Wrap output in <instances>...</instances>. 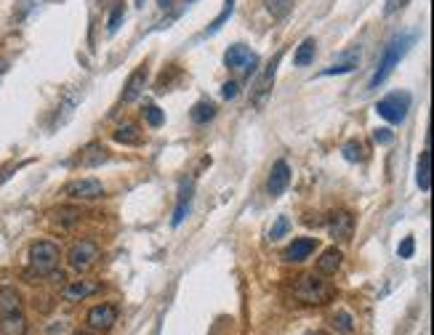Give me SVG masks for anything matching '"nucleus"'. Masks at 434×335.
I'll return each instance as SVG.
<instances>
[{
  "label": "nucleus",
  "instance_id": "2",
  "mask_svg": "<svg viewBox=\"0 0 434 335\" xmlns=\"http://www.w3.org/2000/svg\"><path fill=\"white\" fill-rule=\"evenodd\" d=\"M294 295L301 303L323 306V303L336 298V288H333L328 280L315 277V274H301V277H296V282H294Z\"/></svg>",
  "mask_w": 434,
  "mask_h": 335
},
{
  "label": "nucleus",
  "instance_id": "12",
  "mask_svg": "<svg viewBox=\"0 0 434 335\" xmlns=\"http://www.w3.org/2000/svg\"><path fill=\"white\" fill-rule=\"evenodd\" d=\"M360 64V48H349V51H344V54L338 56V59H333L330 64L320 72L323 77H330V75H347V72H352L355 67Z\"/></svg>",
  "mask_w": 434,
  "mask_h": 335
},
{
  "label": "nucleus",
  "instance_id": "21",
  "mask_svg": "<svg viewBox=\"0 0 434 335\" xmlns=\"http://www.w3.org/2000/svg\"><path fill=\"white\" fill-rule=\"evenodd\" d=\"M22 312V295L16 288H0V317Z\"/></svg>",
  "mask_w": 434,
  "mask_h": 335
},
{
  "label": "nucleus",
  "instance_id": "9",
  "mask_svg": "<svg viewBox=\"0 0 434 335\" xmlns=\"http://www.w3.org/2000/svg\"><path fill=\"white\" fill-rule=\"evenodd\" d=\"M328 232H330V237L338 239V242H349V239H352V232H355V216L347 213V210H336V213H330Z\"/></svg>",
  "mask_w": 434,
  "mask_h": 335
},
{
  "label": "nucleus",
  "instance_id": "16",
  "mask_svg": "<svg viewBox=\"0 0 434 335\" xmlns=\"http://www.w3.org/2000/svg\"><path fill=\"white\" fill-rule=\"evenodd\" d=\"M104 162H109V152L101 144H88L86 149L80 152V165L83 168H99Z\"/></svg>",
  "mask_w": 434,
  "mask_h": 335
},
{
  "label": "nucleus",
  "instance_id": "33",
  "mask_svg": "<svg viewBox=\"0 0 434 335\" xmlns=\"http://www.w3.org/2000/svg\"><path fill=\"white\" fill-rule=\"evenodd\" d=\"M413 250H416V242H413V237H405L397 253H400V259H413Z\"/></svg>",
  "mask_w": 434,
  "mask_h": 335
},
{
  "label": "nucleus",
  "instance_id": "10",
  "mask_svg": "<svg viewBox=\"0 0 434 335\" xmlns=\"http://www.w3.org/2000/svg\"><path fill=\"white\" fill-rule=\"evenodd\" d=\"M288 184H291V168H288V162L285 160H277L272 165L269 178H267V192H269L272 197H280L282 192L288 189Z\"/></svg>",
  "mask_w": 434,
  "mask_h": 335
},
{
  "label": "nucleus",
  "instance_id": "8",
  "mask_svg": "<svg viewBox=\"0 0 434 335\" xmlns=\"http://www.w3.org/2000/svg\"><path fill=\"white\" fill-rule=\"evenodd\" d=\"M104 195V186L96 178H75L65 186V197L69 200H96Z\"/></svg>",
  "mask_w": 434,
  "mask_h": 335
},
{
  "label": "nucleus",
  "instance_id": "13",
  "mask_svg": "<svg viewBox=\"0 0 434 335\" xmlns=\"http://www.w3.org/2000/svg\"><path fill=\"white\" fill-rule=\"evenodd\" d=\"M317 248V239L312 237H299L294 239L288 248H285V253H282V259L288 261V263H301V261H306L312 253H315Z\"/></svg>",
  "mask_w": 434,
  "mask_h": 335
},
{
  "label": "nucleus",
  "instance_id": "40",
  "mask_svg": "<svg viewBox=\"0 0 434 335\" xmlns=\"http://www.w3.org/2000/svg\"><path fill=\"white\" fill-rule=\"evenodd\" d=\"M77 335H91V333H77Z\"/></svg>",
  "mask_w": 434,
  "mask_h": 335
},
{
  "label": "nucleus",
  "instance_id": "39",
  "mask_svg": "<svg viewBox=\"0 0 434 335\" xmlns=\"http://www.w3.org/2000/svg\"><path fill=\"white\" fill-rule=\"evenodd\" d=\"M3 69H6V67H3V62H0V72H3Z\"/></svg>",
  "mask_w": 434,
  "mask_h": 335
},
{
  "label": "nucleus",
  "instance_id": "31",
  "mask_svg": "<svg viewBox=\"0 0 434 335\" xmlns=\"http://www.w3.org/2000/svg\"><path fill=\"white\" fill-rule=\"evenodd\" d=\"M341 152H344V160H349V162L362 160V144H360V141H347Z\"/></svg>",
  "mask_w": 434,
  "mask_h": 335
},
{
  "label": "nucleus",
  "instance_id": "20",
  "mask_svg": "<svg viewBox=\"0 0 434 335\" xmlns=\"http://www.w3.org/2000/svg\"><path fill=\"white\" fill-rule=\"evenodd\" d=\"M112 139L118 141V144H123V147H139L141 130L136 123H123V125H118V130L112 133Z\"/></svg>",
  "mask_w": 434,
  "mask_h": 335
},
{
  "label": "nucleus",
  "instance_id": "3",
  "mask_svg": "<svg viewBox=\"0 0 434 335\" xmlns=\"http://www.w3.org/2000/svg\"><path fill=\"white\" fill-rule=\"evenodd\" d=\"M62 259V250L51 239H38L30 245V269L35 274H54Z\"/></svg>",
  "mask_w": 434,
  "mask_h": 335
},
{
  "label": "nucleus",
  "instance_id": "25",
  "mask_svg": "<svg viewBox=\"0 0 434 335\" xmlns=\"http://www.w3.org/2000/svg\"><path fill=\"white\" fill-rule=\"evenodd\" d=\"M189 115H192V123H197V125H206L208 120L216 118V104H211V101H197Z\"/></svg>",
  "mask_w": 434,
  "mask_h": 335
},
{
  "label": "nucleus",
  "instance_id": "28",
  "mask_svg": "<svg viewBox=\"0 0 434 335\" xmlns=\"http://www.w3.org/2000/svg\"><path fill=\"white\" fill-rule=\"evenodd\" d=\"M288 232H291V218L277 216V221H274V224H272V229H269V239H272V242H277V239H282Z\"/></svg>",
  "mask_w": 434,
  "mask_h": 335
},
{
  "label": "nucleus",
  "instance_id": "34",
  "mask_svg": "<svg viewBox=\"0 0 434 335\" xmlns=\"http://www.w3.org/2000/svg\"><path fill=\"white\" fill-rule=\"evenodd\" d=\"M411 0H386V6H384V13L386 16H391V13H397L400 8H405Z\"/></svg>",
  "mask_w": 434,
  "mask_h": 335
},
{
  "label": "nucleus",
  "instance_id": "30",
  "mask_svg": "<svg viewBox=\"0 0 434 335\" xmlns=\"http://www.w3.org/2000/svg\"><path fill=\"white\" fill-rule=\"evenodd\" d=\"M123 16H126V8H123V3H118L112 13H109V22H107V33L115 35L120 30V22H123Z\"/></svg>",
  "mask_w": 434,
  "mask_h": 335
},
{
  "label": "nucleus",
  "instance_id": "32",
  "mask_svg": "<svg viewBox=\"0 0 434 335\" xmlns=\"http://www.w3.org/2000/svg\"><path fill=\"white\" fill-rule=\"evenodd\" d=\"M333 324H336L341 333H347V335L355 330V322H352V314L349 312H338L336 317H333Z\"/></svg>",
  "mask_w": 434,
  "mask_h": 335
},
{
  "label": "nucleus",
  "instance_id": "5",
  "mask_svg": "<svg viewBox=\"0 0 434 335\" xmlns=\"http://www.w3.org/2000/svg\"><path fill=\"white\" fill-rule=\"evenodd\" d=\"M408 109H411V93H405V91H394L376 104V112L389 123H402L408 118Z\"/></svg>",
  "mask_w": 434,
  "mask_h": 335
},
{
  "label": "nucleus",
  "instance_id": "11",
  "mask_svg": "<svg viewBox=\"0 0 434 335\" xmlns=\"http://www.w3.org/2000/svg\"><path fill=\"white\" fill-rule=\"evenodd\" d=\"M280 59H282V54L274 56L269 64H267V69H264V75L259 77V83H256V91H253V104H256V107H264V101H267V96H269L272 83H274V72H277V64H280Z\"/></svg>",
  "mask_w": 434,
  "mask_h": 335
},
{
  "label": "nucleus",
  "instance_id": "6",
  "mask_svg": "<svg viewBox=\"0 0 434 335\" xmlns=\"http://www.w3.org/2000/svg\"><path fill=\"white\" fill-rule=\"evenodd\" d=\"M224 64H227L229 69L243 72V75H250V72L256 69V64H259V56L253 54L248 45L235 43L227 48V54H224Z\"/></svg>",
  "mask_w": 434,
  "mask_h": 335
},
{
  "label": "nucleus",
  "instance_id": "18",
  "mask_svg": "<svg viewBox=\"0 0 434 335\" xmlns=\"http://www.w3.org/2000/svg\"><path fill=\"white\" fill-rule=\"evenodd\" d=\"M341 263H344V253L338 248H328L323 250V256L317 259V271L320 274H336L341 269Z\"/></svg>",
  "mask_w": 434,
  "mask_h": 335
},
{
  "label": "nucleus",
  "instance_id": "17",
  "mask_svg": "<svg viewBox=\"0 0 434 335\" xmlns=\"http://www.w3.org/2000/svg\"><path fill=\"white\" fill-rule=\"evenodd\" d=\"M189 208H192V181H184V184H182V192H179V203H176L174 218H171L174 227H182V221L187 218Z\"/></svg>",
  "mask_w": 434,
  "mask_h": 335
},
{
  "label": "nucleus",
  "instance_id": "38",
  "mask_svg": "<svg viewBox=\"0 0 434 335\" xmlns=\"http://www.w3.org/2000/svg\"><path fill=\"white\" fill-rule=\"evenodd\" d=\"M306 335H328V333H306Z\"/></svg>",
  "mask_w": 434,
  "mask_h": 335
},
{
  "label": "nucleus",
  "instance_id": "35",
  "mask_svg": "<svg viewBox=\"0 0 434 335\" xmlns=\"http://www.w3.org/2000/svg\"><path fill=\"white\" fill-rule=\"evenodd\" d=\"M373 139H376V144H391L394 133H391L389 128H379L376 133H373Z\"/></svg>",
  "mask_w": 434,
  "mask_h": 335
},
{
  "label": "nucleus",
  "instance_id": "7",
  "mask_svg": "<svg viewBox=\"0 0 434 335\" xmlns=\"http://www.w3.org/2000/svg\"><path fill=\"white\" fill-rule=\"evenodd\" d=\"M86 322L91 330L107 333L109 327L118 322V309H115L112 303H99V306H94V309L86 314Z\"/></svg>",
  "mask_w": 434,
  "mask_h": 335
},
{
  "label": "nucleus",
  "instance_id": "37",
  "mask_svg": "<svg viewBox=\"0 0 434 335\" xmlns=\"http://www.w3.org/2000/svg\"><path fill=\"white\" fill-rule=\"evenodd\" d=\"M157 3H160V6H163V8H168V6H171V3H174V0H157Z\"/></svg>",
  "mask_w": 434,
  "mask_h": 335
},
{
  "label": "nucleus",
  "instance_id": "14",
  "mask_svg": "<svg viewBox=\"0 0 434 335\" xmlns=\"http://www.w3.org/2000/svg\"><path fill=\"white\" fill-rule=\"evenodd\" d=\"M99 290V282H91V280H75L72 285H67L65 290H62V298L69 303L75 301H83L88 295H94Z\"/></svg>",
  "mask_w": 434,
  "mask_h": 335
},
{
  "label": "nucleus",
  "instance_id": "36",
  "mask_svg": "<svg viewBox=\"0 0 434 335\" xmlns=\"http://www.w3.org/2000/svg\"><path fill=\"white\" fill-rule=\"evenodd\" d=\"M240 93V88H238V83H235V80H229V83H224V86H221V96L224 98H235Z\"/></svg>",
  "mask_w": 434,
  "mask_h": 335
},
{
  "label": "nucleus",
  "instance_id": "15",
  "mask_svg": "<svg viewBox=\"0 0 434 335\" xmlns=\"http://www.w3.org/2000/svg\"><path fill=\"white\" fill-rule=\"evenodd\" d=\"M147 86V67L141 64L133 75L126 80V88H123V101H136L141 96V91Z\"/></svg>",
  "mask_w": 434,
  "mask_h": 335
},
{
  "label": "nucleus",
  "instance_id": "29",
  "mask_svg": "<svg viewBox=\"0 0 434 335\" xmlns=\"http://www.w3.org/2000/svg\"><path fill=\"white\" fill-rule=\"evenodd\" d=\"M144 120H147V125H152V128H160L165 123V115L160 107H155V104H150V107L144 109Z\"/></svg>",
  "mask_w": 434,
  "mask_h": 335
},
{
  "label": "nucleus",
  "instance_id": "1",
  "mask_svg": "<svg viewBox=\"0 0 434 335\" xmlns=\"http://www.w3.org/2000/svg\"><path fill=\"white\" fill-rule=\"evenodd\" d=\"M416 40L411 33H402V35H394L389 40V45L384 48V56H381V62H379V67H376V72H373V77H370V83H368V88L373 91V88H379L386 77L394 72V67L400 64V59L405 56V51L411 48V43Z\"/></svg>",
  "mask_w": 434,
  "mask_h": 335
},
{
  "label": "nucleus",
  "instance_id": "26",
  "mask_svg": "<svg viewBox=\"0 0 434 335\" xmlns=\"http://www.w3.org/2000/svg\"><path fill=\"white\" fill-rule=\"evenodd\" d=\"M232 11H235V0H224V8H221V13H218L216 19H213V22H211V27H208L206 33V38H211V35H216L218 30H221V27H224V24H227V19L229 16H232Z\"/></svg>",
  "mask_w": 434,
  "mask_h": 335
},
{
  "label": "nucleus",
  "instance_id": "24",
  "mask_svg": "<svg viewBox=\"0 0 434 335\" xmlns=\"http://www.w3.org/2000/svg\"><path fill=\"white\" fill-rule=\"evenodd\" d=\"M315 38H306L304 43L296 48L294 54V64L296 67H309L312 62H315Z\"/></svg>",
  "mask_w": 434,
  "mask_h": 335
},
{
  "label": "nucleus",
  "instance_id": "23",
  "mask_svg": "<svg viewBox=\"0 0 434 335\" xmlns=\"http://www.w3.org/2000/svg\"><path fill=\"white\" fill-rule=\"evenodd\" d=\"M51 216H54V221L62 229H69V227H75L77 221L83 218V213H80V208H69V205H67V208H59V210H54Z\"/></svg>",
  "mask_w": 434,
  "mask_h": 335
},
{
  "label": "nucleus",
  "instance_id": "4",
  "mask_svg": "<svg viewBox=\"0 0 434 335\" xmlns=\"http://www.w3.org/2000/svg\"><path fill=\"white\" fill-rule=\"evenodd\" d=\"M101 259V250L94 239H77L75 245L67 253V263L75 271H88L96 266V261Z\"/></svg>",
  "mask_w": 434,
  "mask_h": 335
},
{
  "label": "nucleus",
  "instance_id": "22",
  "mask_svg": "<svg viewBox=\"0 0 434 335\" xmlns=\"http://www.w3.org/2000/svg\"><path fill=\"white\" fill-rule=\"evenodd\" d=\"M27 333V319L22 312L0 317V335H24Z\"/></svg>",
  "mask_w": 434,
  "mask_h": 335
},
{
  "label": "nucleus",
  "instance_id": "27",
  "mask_svg": "<svg viewBox=\"0 0 434 335\" xmlns=\"http://www.w3.org/2000/svg\"><path fill=\"white\" fill-rule=\"evenodd\" d=\"M267 11L274 16V19H285L288 13L294 11V0H264Z\"/></svg>",
  "mask_w": 434,
  "mask_h": 335
},
{
  "label": "nucleus",
  "instance_id": "19",
  "mask_svg": "<svg viewBox=\"0 0 434 335\" xmlns=\"http://www.w3.org/2000/svg\"><path fill=\"white\" fill-rule=\"evenodd\" d=\"M416 184L421 186V192L432 189V152L423 149L418 157V168H416Z\"/></svg>",
  "mask_w": 434,
  "mask_h": 335
},
{
  "label": "nucleus",
  "instance_id": "41",
  "mask_svg": "<svg viewBox=\"0 0 434 335\" xmlns=\"http://www.w3.org/2000/svg\"><path fill=\"white\" fill-rule=\"evenodd\" d=\"M187 3H192V0H187Z\"/></svg>",
  "mask_w": 434,
  "mask_h": 335
}]
</instances>
